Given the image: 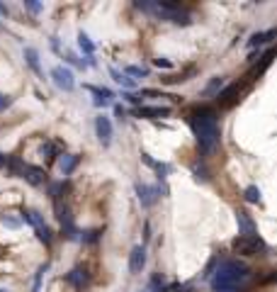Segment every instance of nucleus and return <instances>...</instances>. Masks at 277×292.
Listing matches in <instances>:
<instances>
[{"instance_id": "f257e3e1", "label": "nucleus", "mask_w": 277, "mask_h": 292, "mask_svg": "<svg viewBox=\"0 0 277 292\" xmlns=\"http://www.w3.org/2000/svg\"><path fill=\"white\" fill-rule=\"evenodd\" d=\"M192 129L197 137V144L202 153H212L219 146V124H217V112L209 107H199L192 112Z\"/></svg>"}, {"instance_id": "f03ea898", "label": "nucleus", "mask_w": 277, "mask_h": 292, "mask_svg": "<svg viewBox=\"0 0 277 292\" xmlns=\"http://www.w3.org/2000/svg\"><path fill=\"white\" fill-rule=\"evenodd\" d=\"M248 278H250V268L246 263L229 258V261L219 263L217 270L212 273V290L222 292V290H229V288H238Z\"/></svg>"}, {"instance_id": "7ed1b4c3", "label": "nucleus", "mask_w": 277, "mask_h": 292, "mask_svg": "<svg viewBox=\"0 0 277 292\" xmlns=\"http://www.w3.org/2000/svg\"><path fill=\"white\" fill-rule=\"evenodd\" d=\"M137 7L166 20V22H175V25H190L192 22L190 12H185L180 2H137Z\"/></svg>"}, {"instance_id": "20e7f679", "label": "nucleus", "mask_w": 277, "mask_h": 292, "mask_svg": "<svg viewBox=\"0 0 277 292\" xmlns=\"http://www.w3.org/2000/svg\"><path fill=\"white\" fill-rule=\"evenodd\" d=\"M231 248L236 251V253H241V256H263V253H268V243L255 234V236H236L233 241H231Z\"/></svg>"}, {"instance_id": "39448f33", "label": "nucleus", "mask_w": 277, "mask_h": 292, "mask_svg": "<svg viewBox=\"0 0 277 292\" xmlns=\"http://www.w3.org/2000/svg\"><path fill=\"white\" fill-rule=\"evenodd\" d=\"M22 219H25V222H29V224L37 229V236H39L44 243H51L54 234H51V229L44 224V219H42V214H39V212H34V209H25V212H22Z\"/></svg>"}, {"instance_id": "423d86ee", "label": "nucleus", "mask_w": 277, "mask_h": 292, "mask_svg": "<svg viewBox=\"0 0 277 292\" xmlns=\"http://www.w3.org/2000/svg\"><path fill=\"white\" fill-rule=\"evenodd\" d=\"M51 78H54L56 88H61V90H66V93H71V90L76 88L73 73H71L66 66H54V68H51Z\"/></svg>"}, {"instance_id": "0eeeda50", "label": "nucleus", "mask_w": 277, "mask_h": 292, "mask_svg": "<svg viewBox=\"0 0 277 292\" xmlns=\"http://www.w3.org/2000/svg\"><path fill=\"white\" fill-rule=\"evenodd\" d=\"M20 178H25L29 185H42V183H46V171H44V168H39V166H29V163H22Z\"/></svg>"}, {"instance_id": "6e6552de", "label": "nucleus", "mask_w": 277, "mask_h": 292, "mask_svg": "<svg viewBox=\"0 0 277 292\" xmlns=\"http://www.w3.org/2000/svg\"><path fill=\"white\" fill-rule=\"evenodd\" d=\"M95 132H97V139L102 142V146H110V142H112V122H110V117H105V115L95 117Z\"/></svg>"}, {"instance_id": "1a4fd4ad", "label": "nucleus", "mask_w": 277, "mask_h": 292, "mask_svg": "<svg viewBox=\"0 0 277 292\" xmlns=\"http://www.w3.org/2000/svg\"><path fill=\"white\" fill-rule=\"evenodd\" d=\"M143 265H146V248L143 246H134L132 253H129V270L137 275V273L143 270Z\"/></svg>"}, {"instance_id": "9d476101", "label": "nucleus", "mask_w": 277, "mask_h": 292, "mask_svg": "<svg viewBox=\"0 0 277 292\" xmlns=\"http://www.w3.org/2000/svg\"><path fill=\"white\" fill-rule=\"evenodd\" d=\"M137 195L143 207H151V204L158 200V188H148V185H143V183H137Z\"/></svg>"}, {"instance_id": "9b49d317", "label": "nucleus", "mask_w": 277, "mask_h": 292, "mask_svg": "<svg viewBox=\"0 0 277 292\" xmlns=\"http://www.w3.org/2000/svg\"><path fill=\"white\" fill-rule=\"evenodd\" d=\"M236 222H238V229H241V234H243V236H255V234H258V229H255V222L250 219L248 212L238 209V212H236Z\"/></svg>"}, {"instance_id": "f8f14e48", "label": "nucleus", "mask_w": 277, "mask_h": 292, "mask_svg": "<svg viewBox=\"0 0 277 292\" xmlns=\"http://www.w3.org/2000/svg\"><path fill=\"white\" fill-rule=\"evenodd\" d=\"M78 161H81V156H76V153H66V156H61V173L63 175H71L76 171V166H78Z\"/></svg>"}, {"instance_id": "ddd939ff", "label": "nucleus", "mask_w": 277, "mask_h": 292, "mask_svg": "<svg viewBox=\"0 0 277 292\" xmlns=\"http://www.w3.org/2000/svg\"><path fill=\"white\" fill-rule=\"evenodd\" d=\"M238 95H241V88L231 86V88H226L224 93H219V102H222L224 107H231V105L238 100Z\"/></svg>"}, {"instance_id": "4468645a", "label": "nucleus", "mask_w": 277, "mask_h": 292, "mask_svg": "<svg viewBox=\"0 0 277 292\" xmlns=\"http://www.w3.org/2000/svg\"><path fill=\"white\" fill-rule=\"evenodd\" d=\"M168 115H170V107H138V117H146V119H158Z\"/></svg>"}, {"instance_id": "2eb2a0df", "label": "nucleus", "mask_w": 277, "mask_h": 292, "mask_svg": "<svg viewBox=\"0 0 277 292\" xmlns=\"http://www.w3.org/2000/svg\"><path fill=\"white\" fill-rule=\"evenodd\" d=\"M68 283H73V285L81 290L85 283H88V273H85V270H81V268H73V270L68 273Z\"/></svg>"}, {"instance_id": "dca6fc26", "label": "nucleus", "mask_w": 277, "mask_h": 292, "mask_svg": "<svg viewBox=\"0 0 277 292\" xmlns=\"http://www.w3.org/2000/svg\"><path fill=\"white\" fill-rule=\"evenodd\" d=\"M25 58H27V63H29V68L37 73V76H42V66H39V54L32 49V47H27L25 49Z\"/></svg>"}, {"instance_id": "f3484780", "label": "nucleus", "mask_w": 277, "mask_h": 292, "mask_svg": "<svg viewBox=\"0 0 277 292\" xmlns=\"http://www.w3.org/2000/svg\"><path fill=\"white\" fill-rule=\"evenodd\" d=\"M110 73H112V78H114L119 86H124V88H134V86H137V83H134V78H129V76L119 73L117 68H110Z\"/></svg>"}, {"instance_id": "a211bd4d", "label": "nucleus", "mask_w": 277, "mask_h": 292, "mask_svg": "<svg viewBox=\"0 0 277 292\" xmlns=\"http://www.w3.org/2000/svg\"><path fill=\"white\" fill-rule=\"evenodd\" d=\"M78 47L83 49L88 56H92V51H95V44L90 42V37H88L85 32H81V34H78Z\"/></svg>"}, {"instance_id": "6ab92c4d", "label": "nucleus", "mask_w": 277, "mask_h": 292, "mask_svg": "<svg viewBox=\"0 0 277 292\" xmlns=\"http://www.w3.org/2000/svg\"><path fill=\"white\" fill-rule=\"evenodd\" d=\"M243 197H246V202H260L263 197H260V188H255V185H248L246 188V193H243Z\"/></svg>"}, {"instance_id": "aec40b11", "label": "nucleus", "mask_w": 277, "mask_h": 292, "mask_svg": "<svg viewBox=\"0 0 277 292\" xmlns=\"http://www.w3.org/2000/svg\"><path fill=\"white\" fill-rule=\"evenodd\" d=\"M273 58H275V54H273V51H268V54L263 56V63H260V66H258V68L253 71V76H263V73H265V68H268V66L273 63Z\"/></svg>"}, {"instance_id": "412c9836", "label": "nucleus", "mask_w": 277, "mask_h": 292, "mask_svg": "<svg viewBox=\"0 0 277 292\" xmlns=\"http://www.w3.org/2000/svg\"><path fill=\"white\" fill-rule=\"evenodd\" d=\"M192 173H194V178H197V180H209V171H207V166H204V163H194Z\"/></svg>"}, {"instance_id": "4be33fe9", "label": "nucleus", "mask_w": 277, "mask_h": 292, "mask_svg": "<svg viewBox=\"0 0 277 292\" xmlns=\"http://www.w3.org/2000/svg\"><path fill=\"white\" fill-rule=\"evenodd\" d=\"M90 93H95L97 97H102V100H110V97H114L112 95V90H107V88H97V86H85Z\"/></svg>"}, {"instance_id": "5701e85b", "label": "nucleus", "mask_w": 277, "mask_h": 292, "mask_svg": "<svg viewBox=\"0 0 277 292\" xmlns=\"http://www.w3.org/2000/svg\"><path fill=\"white\" fill-rule=\"evenodd\" d=\"M222 86H224V78H222V76H219V78H212V81L207 83V88H204V93H207V95H212V93H217V90H219Z\"/></svg>"}, {"instance_id": "b1692460", "label": "nucleus", "mask_w": 277, "mask_h": 292, "mask_svg": "<svg viewBox=\"0 0 277 292\" xmlns=\"http://www.w3.org/2000/svg\"><path fill=\"white\" fill-rule=\"evenodd\" d=\"M127 73H129V76H137V78H146V76H148V68H141V66H127Z\"/></svg>"}, {"instance_id": "393cba45", "label": "nucleus", "mask_w": 277, "mask_h": 292, "mask_svg": "<svg viewBox=\"0 0 277 292\" xmlns=\"http://www.w3.org/2000/svg\"><path fill=\"white\" fill-rule=\"evenodd\" d=\"M100 229H90V232H85L83 236H81V239H83L85 243H95V241H97V239H100Z\"/></svg>"}, {"instance_id": "a878e982", "label": "nucleus", "mask_w": 277, "mask_h": 292, "mask_svg": "<svg viewBox=\"0 0 277 292\" xmlns=\"http://www.w3.org/2000/svg\"><path fill=\"white\" fill-rule=\"evenodd\" d=\"M260 44H265V34L263 32H255L248 39V47H260Z\"/></svg>"}, {"instance_id": "bb28decb", "label": "nucleus", "mask_w": 277, "mask_h": 292, "mask_svg": "<svg viewBox=\"0 0 277 292\" xmlns=\"http://www.w3.org/2000/svg\"><path fill=\"white\" fill-rule=\"evenodd\" d=\"M10 105H12V97H10V95H5V93H0V112H2V110H7Z\"/></svg>"}, {"instance_id": "cd10ccee", "label": "nucleus", "mask_w": 277, "mask_h": 292, "mask_svg": "<svg viewBox=\"0 0 277 292\" xmlns=\"http://www.w3.org/2000/svg\"><path fill=\"white\" fill-rule=\"evenodd\" d=\"M217 263H219V258L214 256V258L209 261V265H207V270H204V278H212V273L217 270Z\"/></svg>"}, {"instance_id": "c85d7f7f", "label": "nucleus", "mask_w": 277, "mask_h": 292, "mask_svg": "<svg viewBox=\"0 0 277 292\" xmlns=\"http://www.w3.org/2000/svg\"><path fill=\"white\" fill-rule=\"evenodd\" d=\"M2 224H5V227H10V229L20 227V222H17V219H12V217H2Z\"/></svg>"}, {"instance_id": "c756f323", "label": "nucleus", "mask_w": 277, "mask_h": 292, "mask_svg": "<svg viewBox=\"0 0 277 292\" xmlns=\"http://www.w3.org/2000/svg\"><path fill=\"white\" fill-rule=\"evenodd\" d=\"M25 7H27L29 12H39V10H42V5H39V2H29V0L25 2Z\"/></svg>"}, {"instance_id": "7c9ffc66", "label": "nucleus", "mask_w": 277, "mask_h": 292, "mask_svg": "<svg viewBox=\"0 0 277 292\" xmlns=\"http://www.w3.org/2000/svg\"><path fill=\"white\" fill-rule=\"evenodd\" d=\"M153 63H156L158 68H170V61H168V58H156Z\"/></svg>"}, {"instance_id": "2f4dec72", "label": "nucleus", "mask_w": 277, "mask_h": 292, "mask_svg": "<svg viewBox=\"0 0 277 292\" xmlns=\"http://www.w3.org/2000/svg\"><path fill=\"white\" fill-rule=\"evenodd\" d=\"M124 97H127L129 102H134V105H138V102H141V95H134V93H129V95H124Z\"/></svg>"}, {"instance_id": "473e14b6", "label": "nucleus", "mask_w": 277, "mask_h": 292, "mask_svg": "<svg viewBox=\"0 0 277 292\" xmlns=\"http://www.w3.org/2000/svg\"><path fill=\"white\" fill-rule=\"evenodd\" d=\"M110 100H102V97H95V107H105Z\"/></svg>"}, {"instance_id": "72a5a7b5", "label": "nucleus", "mask_w": 277, "mask_h": 292, "mask_svg": "<svg viewBox=\"0 0 277 292\" xmlns=\"http://www.w3.org/2000/svg\"><path fill=\"white\" fill-rule=\"evenodd\" d=\"M183 290H185L183 285H170V288H168L166 292H183Z\"/></svg>"}, {"instance_id": "f704fd0d", "label": "nucleus", "mask_w": 277, "mask_h": 292, "mask_svg": "<svg viewBox=\"0 0 277 292\" xmlns=\"http://www.w3.org/2000/svg\"><path fill=\"white\" fill-rule=\"evenodd\" d=\"M114 115L122 119V117H124V107H119V105H117V107H114Z\"/></svg>"}, {"instance_id": "c9c22d12", "label": "nucleus", "mask_w": 277, "mask_h": 292, "mask_svg": "<svg viewBox=\"0 0 277 292\" xmlns=\"http://www.w3.org/2000/svg\"><path fill=\"white\" fill-rule=\"evenodd\" d=\"M5 166H7V156H2V153H0V168H5Z\"/></svg>"}, {"instance_id": "e433bc0d", "label": "nucleus", "mask_w": 277, "mask_h": 292, "mask_svg": "<svg viewBox=\"0 0 277 292\" xmlns=\"http://www.w3.org/2000/svg\"><path fill=\"white\" fill-rule=\"evenodd\" d=\"M222 292H246L243 288H229V290H222Z\"/></svg>"}, {"instance_id": "4c0bfd02", "label": "nucleus", "mask_w": 277, "mask_h": 292, "mask_svg": "<svg viewBox=\"0 0 277 292\" xmlns=\"http://www.w3.org/2000/svg\"><path fill=\"white\" fill-rule=\"evenodd\" d=\"M0 15H7V7H5L2 2H0Z\"/></svg>"}, {"instance_id": "58836bf2", "label": "nucleus", "mask_w": 277, "mask_h": 292, "mask_svg": "<svg viewBox=\"0 0 277 292\" xmlns=\"http://www.w3.org/2000/svg\"><path fill=\"white\" fill-rule=\"evenodd\" d=\"M0 292H5V290H0Z\"/></svg>"}]
</instances>
